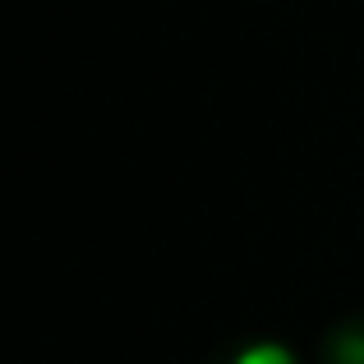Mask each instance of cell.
I'll return each mask as SVG.
<instances>
[{"mask_svg": "<svg viewBox=\"0 0 364 364\" xmlns=\"http://www.w3.org/2000/svg\"><path fill=\"white\" fill-rule=\"evenodd\" d=\"M235 364H295V355L286 346H277V341H258V346H245Z\"/></svg>", "mask_w": 364, "mask_h": 364, "instance_id": "cell-1", "label": "cell"}, {"mask_svg": "<svg viewBox=\"0 0 364 364\" xmlns=\"http://www.w3.org/2000/svg\"><path fill=\"white\" fill-rule=\"evenodd\" d=\"M341 364H364V337H346V341H341Z\"/></svg>", "mask_w": 364, "mask_h": 364, "instance_id": "cell-2", "label": "cell"}]
</instances>
